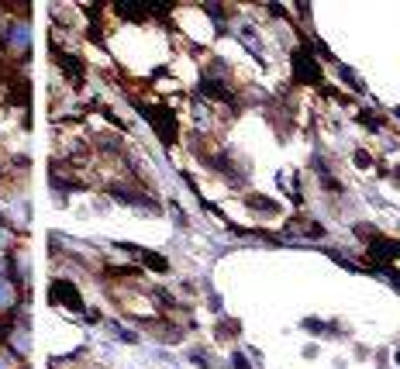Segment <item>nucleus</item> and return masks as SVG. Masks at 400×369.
Segmentation results:
<instances>
[{"label":"nucleus","mask_w":400,"mask_h":369,"mask_svg":"<svg viewBox=\"0 0 400 369\" xmlns=\"http://www.w3.org/2000/svg\"><path fill=\"white\" fill-rule=\"evenodd\" d=\"M25 42H28V28L18 25L14 28V49H25Z\"/></svg>","instance_id":"obj_1"},{"label":"nucleus","mask_w":400,"mask_h":369,"mask_svg":"<svg viewBox=\"0 0 400 369\" xmlns=\"http://www.w3.org/2000/svg\"><path fill=\"white\" fill-rule=\"evenodd\" d=\"M11 300H14V293H11V287H4V283H0V307H7Z\"/></svg>","instance_id":"obj_2"},{"label":"nucleus","mask_w":400,"mask_h":369,"mask_svg":"<svg viewBox=\"0 0 400 369\" xmlns=\"http://www.w3.org/2000/svg\"><path fill=\"white\" fill-rule=\"evenodd\" d=\"M235 369H248V363H245L241 356H235Z\"/></svg>","instance_id":"obj_3"},{"label":"nucleus","mask_w":400,"mask_h":369,"mask_svg":"<svg viewBox=\"0 0 400 369\" xmlns=\"http://www.w3.org/2000/svg\"><path fill=\"white\" fill-rule=\"evenodd\" d=\"M0 245H7V232L4 228H0Z\"/></svg>","instance_id":"obj_4"},{"label":"nucleus","mask_w":400,"mask_h":369,"mask_svg":"<svg viewBox=\"0 0 400 369\" xmlns=\"http://www.w3.org/2000/svg\"><path fill=\"white\" fill-rule=\"evenodd\" d=\"M0 369H7V363H4V359H0Z\"/></svg>","instance_id":"obj_5"}]
</instances>
